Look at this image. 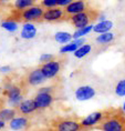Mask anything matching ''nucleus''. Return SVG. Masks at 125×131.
<instances>
[{
  "label": "nucleus",
  "mask_w": 125,
  "mask_h": 131,
  "mask_svg": "<svg viewBox=\"0 0 125 131\" xmlns=\"http://www.w3.org/2000/svg\"><path fill=\"white\" fill-rule=\"evenodd\" d=\"M100 131H125V113L120 108L105 109V116L95 127Z\"/></svg>",
  "instance_id": "1"
},
{
  "label": "nucleus",
  "mask_w": 125,
  "mask_h": 131,
  "mask_svg": "<svg viewBox=\"0 0 125 131\" xmlns=\"http://www.w3.org/2000/svg\"><path fill=\"white\" fill-rule=\"evenodd\" d=\"M44 14V9L40 5H34L33 7L27 8L24 10L17 11L14 10L11 15V20L24 24H32L33 21H42V17Z\"/></svg>",
  "instance_id": "2"
},
{
  "label": "nucleus",
  "mask_w": 125,
  "mask_h": 131,
  "mask_svg": "<svg viewBox=\"0 0 125 131\" xmlns=\"http://www.w3.org/2000/svg\"><path fill=\"white\" fill-rule=\"evenodd\" d=\"M28 88L22 83V80L20 79L19 83H7L4 89V94L8 100V103L12 108H17L19 104L22 102V98L27 92Z\"/></svg>",
  "instance_id": "3"
},
{
  "label": "nucleus",
  "mask_w": 125,
  "mask_h": 131,
  "mask_svg": "<svg viewBox=\"0 0 125 131\" xmlns=\"http://www.w3.org/2000/svg\"><path fill=\"white\" fill-rule=\"evenodd\" d=\"M53 131H83L81 126V118L62 117L53 120L50 124Z\"/></svg>",
  "instance_id": "4"
},
{
  "label": "nucleus",
  "mask_w": 125,
  "mask_h": 131,
  "mask_svg": "<svg viewBox=\"0 0 125 131\" xmlns=\"http://www.w3.org/2000/svg\"><path fill=\"white\" fill-rule=\"evenodd\" d=\"M98 17H100V12L97 10H95V9L89 8L85 11L81 12V14H78L75 16L70 17L68 21H70L71 25L74 28H77V30H78V29L91 26V24H93Z\"/></svg>",
  "instance_id": "5"
},
{
  "label": "nucleus",
  "mask_w": 125,
  "mask_h": 131,
  "mask_svg": "<svg viewBox=\"0 0 125 131\" xmlns=\"http://www.w3.org/2000/svg\"><path fill=\"white\" fill-rule=\"evenodd\" d=\"M39 67H40V70L45 77V79H53L61 72L62 67H63V60L57 57L53 60L49 61L47 63H42Z\"/></svg>",
  "instance_id": "6"
},
{
  "label": "nucleus",
  "mask_w": 125,
  "mask_h": 131,
  "mask_svg": "<svg viewBox=\"0 0 125 131\" xmlns=\"http://www.w3.org/2000/svg\"><path fill=\"white\" fill-rule=\"evenodd\" d=\"M21 80H22V83H23L27 88L38 87V86H40V84L44 83L45 81H47L45 77L43 76V73L41 72L40 67H35V68L30 69L24 74L23 78H21Z\"/></svg>",
  "instance_id": "7"
},
{
  "label": "nucleus",
  "mask_w": 125,
  "mask_h": 131,
  "mask_svg": "<svg viewBox=\"0 0 125 131\" xmlns=\"http://www.w3.org/2000/svg\"><path fill=\"white\" fill-rule=\"evenodd\" d=\"M104 116H105V109L100 110V111H95V112L89 114L88 117L81 119V126H82L83 131L94 130L95 127H97L98 123L102 121Z\"/></svg>",
  "instance_id": "8"
},
{
  "label": "nucleus",
  "mask_w": 125,
  "mask_h": 131,
  "mask_svg": "<svg viewBox=\"0 0 125 131\" xmlns=\"http://www.w3.org/2000/svg\"><path fill=\"white\" fill-rule=\"evenodd\" d=\"M69 18L65 15L64 9L57 7L44 10L43 17H42V21L45 22H61V21H68Z\"/></svg>",
  "instance_id": "9"
},
{
  "label": "nucleus",
  "mask_w": 125,
  "mask_h": 131,
  "mask_svg": "<svg viewBox=\"0 0 125 131\" xmlns=\"http://www.w3.org/2000/svg\"><path fill=\"white\" fill-rule=\"evenodd\" d=\"M35 107L37 110H43L50 107L54 100V93H49V92H43V91L39 90L35 96L33 97Z\"/></svg>",
  "instance_id": "10"
},
{
  "label": "nucleus",
  "mask_w": 125,
  "mask_h": 131,
  "mask_svg": "<svg viewBox=\"0 0 125 131\" xmlns=\"http://www.w3.org/2000/svg\"><path fill=\"white\" fill-rule=\"evenodd\" d=\"M86 9H89L88 2L83 1V0H80V1H72L68 7L64 8V12L68 16V18H70L72 16H75L78 14H81V12L85 11Z\"/></svg>",
  "instance_id": "11"
},
{
  "label": "nucleus",
  "mask_w": 125,
  "mask_h": 131,
  "mask_svg": "<svg viewBox=\"0 0 125 131\" xmlns=\"http://www.w3.org/2000/svg\"><path fill=\"white\" fill-rule=\"evenodd\" d=\"M96 91L91 86H81L75 90V98L79 101H86L95 97Z\"/></svg>",
  "instance_id": "12"
},
{
  "label": "nucleus",
  "mask_w": 125,
  "mask_h": 131,
  "mask_svg": "<svg viewBox=\"0 0 125 131\" xmlns=\"http://www.w3.org/2000/svg\"><path fill=\"white\" fill-rule=\"evenodd\" d=\"M16 110H17V112H18V116L24 117V116H27V114L33 113L34 111H37V107H35L33 99H27V100L22 101V102L16 108Z\"/></svg>",
  "instance_id": "13"
},
{
  "label": "nucleus",
  "mask_w": 125,
  "mask_h": 131,
  "mask_svg": "<svg viewBox=\"0 0 125 131\" xmlns=\"http://www.w3.org/2000/svg\"><path fill=\"white\" fill-rule=\"evenodd\" d=\"M29 123L30 121L27 117H16L9 122V128L14 131H20L26 129L29 126Z\"/></svg>",
  "instance_id": "14"
},
{
  "label": "nucleus",
  "mask_w": 125,
  "mask_h": 131,
  "mask_svg": "<svg viewBox=\"0 0 125 131\" xmlns=\"http://www.w3.org/2000/svg\"><path fill=\"white\" fill-rule=\"evenodd\" d=\"M20 36L22 39H26V40L33 39L37 36V28L33 24H23Z\"/></svg>",
  "instance_id": "15"
},
{
  "label": "nucleus",
  "mask_w": 125,
  "mask_h": 131,
  "mask_svg": "<svg viewBox=\"0 0 125 131\" xmlns=\"http://www.w3.org/2000/svg\"><path fill=\"white\" fill-rule=\"evenodd\" d=\"M18 116V112L15 108H0V121H10Z\"/></svg>",
  "instance_id": "16"
},
{
  "label": "nucleus",
  "mask_w": 125,
  "mask_h": 131,
  "mask_svg": "<svg viewBox=\"0 0 125 131\" xmlns=\"http://www.w3.org/2000/svg\"><path fill=\"white\" fill-rule=\"evenodd\" d=\"M112 28H113V22L110 21V20H105V21H100L98 24L95 25L93 27V31L95 34L103 35V34L110 32V30Z\"/></svg>",
  "instance_id": "17"
},
{
  "label": "nucleus",
  "mask_w": 125,
  "mask_h": 131,
  "mask_svg": "<svg viewBox=\"0 0 125 131\" xmlns=\"http://www.w3.org/2000/svg\"><path fill=\"white\" fill-rule=\"evenodd\" d=\"M54 39L55 41L59 42V43H62V45H65V43H70L71 40L73 39L71 34H69V32H65V31H59L55 34L54 36Z\"/></svg>",
  "instance_id": "18"
},
{
  "label": "nucleus",
  "mask_w": 125,
  "mask_h": 131,
  "mask_svg": "<svg viewBox=\"0 0 125 131\" xmlns=\"http://www.w3.org/2000/svg\"><path fill=\"white\" fill-rule=\"evenodd\" d=\"M12 6L15 7V10L21 11V10H24V9H27V8L33 7L34 1L33 0H17V1L14 2Z\"/></svg>",
  "instance_id": "19"
},
{
  "label": "nucleus",
  "mask_w": 125,
  "mask_h": 131,
  "mask_svg": "<svg viewBox=\"0 0 125 131\" xmlns=\"http://www.w3.org/2000/svg\"><path fill=\"white\" fill-rule=\"evenodd\" d=\"M115 38V35L112 34V32H107V34H103V35H100L95 38V41L100 45H108L111 43L112 41L114 40Z\"/></svg>",
  "instance_id": "20"
},
{
  "label": "nucleus",
  "mask_w": 125,
  "mask_h": 131,
  "mask_svg": "<svg viewBox=\"0 0 125 131\" xmlns=\"http://www.w3.org/2000/svg\"><path fill=\"white\" fill-rule=\"evenodd\" d=\"M91 50H92V46H91V45H89V43H85V45L82 46V47L79 48L73 54H74V57H75V58L82 59V58L86 57V56L91 52Z\"/></svg>",
  "instance_id": "21"
},
{
  "label": "nucleus",
  "mask_w": 125,
  "mask_h": 131,
  "mask_svg": "<svg viewBox=\"0 0 125 131\" xmlns=\"http://www.w3.org/2000/svg\"><path fill=\"white\" fill-rule=\"evenodd\" d=\"M1 28L9 32H15L18 29V22L11 19H7L1 22Z\"/></svg>",
  "instance_id": "22"
},
{
  "label": "nucleus",
  "mask_w": 125,
  "mask_h": 131,
  "mask_svg": "<svg viewBox=\"0 0 125 131\" xmlns=\"http://www.w3.org/2000/svg\"><path fill=\"white\" fill-rule=\"evenodd\" d=\"M93 27L94 26H88V27L85 28H81V29H78L77 31H74V34L72 35V37H73L74 40H77V39H81L83 38V36H86L89 35L91 31H93Z\"/></svg>",
  "instance_id": "23"
},
{
  "label": "nucleus",
  "mask_w": 125,
  "mask_h": 131,
  "mask_svg": "<svg viewBox=\"0 0 125 131\" xmlns=\"http://www.w3.org/2000/svg\"><path fill=\"white\" fill-rule=\"evenodd\" d=\"M79 48H80V47H79V46L75 43V41L73 40V41H71L70 43L64 45L63 47H61L60 48V53L64 54V53H69V52H75Z\"/></svg>",
  "instance_id": "24"
},
{
  "label": "nucleus",
  "mask_w": 125,
  "mask_h": 131,
  "mask_svg": "<svg viewBox=\"0 0 125 131\" xmlns=\"http://www.w3.org/2000/svg\"><path fill=\"white\" fill-rule=\"evenodd\" d=\"M115 94L118 97H124L125 96V79L118 81L115 86Z\"/></svg>",
  "instance_id": "25"
},
{
  "label": "nucleus",
  "mask_w": 125,
  "mask_h": 131,
  "mask_svg": "<svg viewBox=\"0 0 125 131\" xmlns=\"http://www.w3.org/2000/svg\"><path fill=\"white\" fill-rule=\"evenodd\" d=\"M44 10H48V9H52V8H57V0H42V1L39 4Z\"/></svg>",
  "instance_id": "26"
},
{
  "label": "nucleus",
  "mask_w": 125,
  "mask_h": 131,
  "mask_svg": "<svg viewBox=\"0 0 125 131\" xmlns=\"http://www.w3.org/2000/svg\"><path fill=\"white\" fill-rule=\"evenodd\" d=\"M57 58V56H54V54H51V53H43V54H41L40 56V62H42V63H47V62L49 61H51V60H53V59Z\"/></svg>",
  "instance_id": "27"
},
{
  "label": "nucleus",
  "mask_w": 125,
  "mask_h": 131,
  "mask_svg": "<svg viewBox=\"0 0 125 131\" xmlns=\"http://www.w3.org/2000/svg\"><path fill=\"white\" fill-rule=\"evenodd\" d=\"M10 71H11L10 66H4V67L0 68V72L1 73H7V72H10Z\"/></svg>",
  "instance_id": "28"
},
{
  "label": "nucleus",
  "mask_w": 125,
  "mask_h": 131,
  "mask_svg": "<svg viewBox=\"0 0 125 131\" xmlns=\"http://www.w3.org/2000/svg\"><path fill=\"white\" fill-rule=\"evenodd\" d=\"M34 131H53V130H52L50 127H48V128H43V129H38V130H34Z\"/></svg>",
  "instance_id": "29"
},
{
  "label": "nucleus",
  "mask_w": 125,
  "mask_h": 131,
  "mask_svg": "<svg viewBox=\"0 0 125 131\" xmlns=\"http://www.w3.org/2000/svg\"><path fill=\"white\" fill-rule=\"evenodd\" d=\"M5 127H6V122H5V121H0V130L4 129Z\"/></svg>",
  "instance_id": "30"
},
{
  "label": "nucleus",
  "mask_w": 125,
  "mask_h": 131,
  "mask_svg": "<svg viewBox=\"0 0 125 131\" xmlns=\"http://www.w3.org/2000/svg\"><path fill=\"white\" fill-rule=\"evenodd\" d=\"M122 110H123L124 113H125V102H124V104H123V108H122Z\"/></svg>",
  "instance_id": "31"
}]
</instances>
